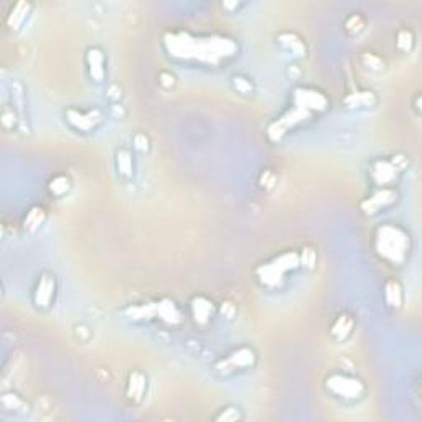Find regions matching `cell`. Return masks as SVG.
<instances>
[{"instance_id":"3957f363","label":"cell","mask_w":422,"mask_h":422,"mask_svg":"<svg viewBox=\"0 0 422 422\" xmlns=\"http://www.w3.org/2000/svg\"><path fill=\"white\" fill-rule=\"evenodd\" d=\"M299 264V254L295 252H284L279 257H276L272 262L262 264L257 271V276L262 281V284L276 287L279 286L281 281L286 279V274L292 269H295Z\"/></svg>"},{"instance_id":"8992f818","label":"cell","mask_w":422,"mask_h":422,"mask_svg":"<svg viewBox=\"0 0 422 422\" xmlns=\"http://www.w3.org/2000/svg\"><path fill=\"white\" fill-rule=\"evenodd\" d=\"M54 294V281L52 277L43 276L37 286L35 292V305L37 307H48Z\"/></svg>"},{"instance_id":"ba28073f","label":"cell","mask_w":422,"mask_h":422,"mask_svg":"<svg viewBox=\"0 0 422 422\" xmlns=\"http://www.w3.org/2000/svg\"><path fill=\"white\" fill-rule=\"evenodd\" d=\"M192 314L198 324H205L213 314V302L203 299V297H197L192 302Z\"/></svg>"},{"instance_id":"5b68a950","label":"cell","mask_w":422,"mask_h":422,"mask_svg":"<svg viewBox=\"0 0 422 422\" xmlns=\"http://www.w3.org/2000/svg\"><path fill=\"white\" fill-rule=\"evenodd\" d=\"M66 121L71 124L74 129H78V131H83V132H88L94 129L101 121V116H99L98 112H81V111H76V109H69L66 112Z\"/></svg>"},{"instance_id":"6da1fadb","label":"cell","mask_w":422,"mask_h":422,"mask_svg":"<svg viewBox=\"0 0 422 422\" xmlns=\"http://www.w3.org/2000/svg\"><path fill=\"white\" fill-rule=\"evenodd\" d=\"M165 43L173 57L195 58L201 63L208 61L211 64L231 58L236 53V45L226 37L192 38L188 35H170V40H165Z\"/></svg>"},{"instance_id":"52a82bcc","label":"cell","mask_w":422,"mask_h":422,"mask_svg":"<svg viewBox=\"0 0 422 422\" xmlns=\"http://www.w3.org/2000/svg\"><path fill=\"white\" fill-rule=\"evenodd\" d=\"M86 59L89 64V74H91V78H94V81H101L104 76V54L101 49L89 48Z\"/></svg>"},{"instance_id":"7a4b0ae2","label":"cell","mask_w":422,"mask_h":422,"mask_svg":"<svg viewBox=\"0 0 422 422\" xmlns=\"http://www.w3.org/2000/svg\"><path fill=\"white\" fill-rule=\"evenodd\" d=\"M376 251L386 261L399 264L406 259L409 251V236L398 226L386 225L376 231Z\"/></svg>"},{"instance_id":"277c9868","label":"cell","mask_w":422,"mask_h":422,"mask_svg":"<svg viewBox=\"0 0 422 422\" xmlns=\"http://www.w3.org/2000/svg\"><path fill=\"white\" fill-rule=\"evenodd\" d=\"M327 386L332 393L340 396V398L358 399L365 393V386L361 385V381L346 375H332L327 380Z\"/></svg>"}]
</instances>
